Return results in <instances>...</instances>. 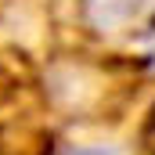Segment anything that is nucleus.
Instances as JSON below:
<instances>
[{"label":"nucleus","instance_id":"1","mask_svg":"<svg viewBox=\"0 0 155 155\" xmlns=\"http://www.w3.org/2000/svg\"><path fill=\"white\" fill-rule=\"evenodd\" d=\"M69 155H112V152H105V148H72Z\"/></svg>","mask_w":155,"mask_h":155},{"label":"nucleus","instance_id":"2","mask_svg":"<svg viewBox=\"0 0 155 155\" xmlns=\"http://www.w3.org/2000/svg\"><path fill=\"white\" fill-rule=\"evenodd\" d=\"M152 36H155V25H152Z\"/></svg>","mask_w":155,"mask_h":155}]
</instances>
